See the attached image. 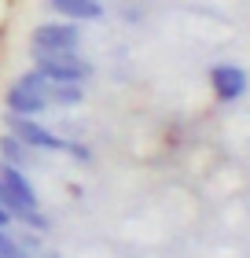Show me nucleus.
<instances>
[{
	"label": "nucleus",
	"mask_w": 250,
	"mask_h": 258,
	"mask_svg": "<svg viewBox=\"0 0 250 258\" xmlns=\"http://www.w3.org/2000/svg\"><path fill=\"white\" fill-rule=\"evenodd\" d=\"M8 107H11V114H19V118L41 114L44 107H48V81H44L37 70L22 74L15 85L8 89Z\"/></svg>",
	"instance_id": "obj_1"
},
{
	"label": "nucleus",
	"mask_w": 250,
	"mask_h": 258,
	"mask_svg": "<svg viewBox=\"0 0 250 258\" xmlns=\"http://www.w3.org/2000/svg\"><path fill=\"white\" fill-rule=\"evenodd\" d=\"M37 74L52 85H81L89 78V67L77 59V52H33Z\"/></svg>",
	"instance_id": "obj_2"
},
{
	"label": "nucleus",
	"mask_w": 250,
	"mask_h": 258,
	"mask_svg": "<svg viewBox=\"0 0 250 258\" xmlns=\"http://www.w3.org/2000/svg\"><path fill=\"white\" fill-rule=\"evenodd\" d=\"M81 33L74 22H44V26L33 30V52H77Z\"/></svg>",
	"instance_id": "obj_3"
},
{
	"label": "nucleus",
	"mask_w": 250,
	"mask_h": 258,
	"mask_svg": "<svg viewBox=\"0 0 250 258\" xmlns=\"http://www.w3.org/2000/svg\"><path fill=\"white\" fill-rule=\"evenodd\" d=\"M8 125H11V137H15V140H22L26 148H48V151H59V148H66V144H63V140H59L55 133H48L44 125L30 122V118L8 114Z\"/></svg>",
	"instance_id": "obj_4"
},
{
	"label": "nucleus",
	"mask_w": 250,
	"mask_h": 258,
	"mask_svg": "<svg viewBox=\"0 0 250 258\" xmlns=\"http://www.w3.org/2000/svg\"><path fill=\"white\" fill-rule=\"evenodd\" d=\"M0 181H4V188H8L11 196H15V203H19V207L37 210V192H33V184L26 181V173H22L19 166L4 162V166H0Z\"/></svg>",
	"instance_id": "obj_5"
},
{
	"label": "nucleus",
	"mask_w": 250,
	"mask_h": 258,
	"mask_svg": "<svg viewBox=\"0 0 250 258\" xmlns=\"http://www.w3.org/2000/svg\"><path fill=\"white\" fill-rule=\"evenodd\" d=\"M210 78H213V92H217L221 100H239L243 92H246V74H243L239 67H228V63L213 67Z\"/></svg>",
	"instance_id": "obj_6"
},
{
	"label": "nucleus",
	"mask_w": 250,
	"mask_h": 258,
	"mask_svg": "<svg viewBox=\"0 0 250 258\" xmlns=\"http://www.w3.org/2000/svg\"><path fill=\"white\" fill-rule=\"evenodd\" d=\"M52 8L59 11V15H66V19H89V22L103 19V4L100 0H52Z\"/></svg>",
	"instance_id": "obj_7"
},
{
	"label": "nucleus",
	"mask_w": 250,
	"mask_h": 258,
	"mask_svg": "<svg viewBox=\"0 0 250 258\" xmlns=\"http://www.w3.org/2000/svg\"><path fill=\"white\" fill-rule=\"evenodd\" d=\"M0 151H4V162H11V166H22V162H26V144L15 140V137L0 140Z\"/></svg>",
	"instance_id": "obj_8"
},
{
	"label": "nucleus",
	"mask_w": 250,
	"mask_h": 258,
	"mask_svg": "<svg viewBox=\"0 0 250 258\" xmlns=\"http://www.w3.org/2000/svg\"><path fill=\"white\" fill-rule=\"evenodd\" d=\"M81 103V85H48V103Z\"/></svg>",
	"instance_id": "obj_9"
},
{
	"label": "nucleus",
	"mask_w": 250,
	"mask_h": 258,
	"mask_svg": "<svg viewBox=\"0 0 250 258\" xmlns=\"http://www.w3.org/2000/svg\"><path fill=\"white\" fill-rule=\"evenodd\" d=\"M0 258H30V254L15 243V236H11L8 229H0Z\"/></svg>",
	"instance_id": "obj_10"
},
{
	"label": "nucleus",
	"mask_w": 250,
	"mask_h": 258,
	"mask_svg": "<svg viewBox=\"0 0 250 258\" xmlns=\"http://www.w3.org/2000/svg\"><path fill=\"white\" fill-rule=\"evenodd\" d=\"M11 221H15V218H11V214H8V210H4V207H0V229H8V225H11Z\"/></svg>",
	"instance_id": "obj_11"
}]
</instances>
